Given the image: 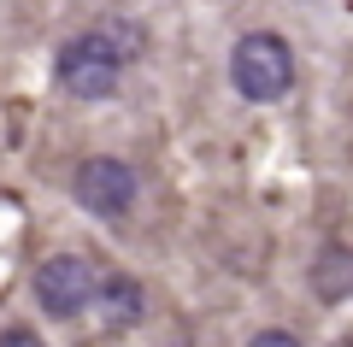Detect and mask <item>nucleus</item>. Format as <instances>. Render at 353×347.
I'll use <instances>...</instances> for the list:
<instances>
[{
    "mask_svg": "<svg viewBox=\"0 0 353 347\" xmlns=\"http://www.w3.org/2000/svg\"><path fill=\"white\" fill-rule=\"evenodd\" d=\"M36 306L48 312V318H83L88 300H94V265L83 259V253H53V259L36 265Z\"/></svg>",
    "mask_w": 353,
    "mask_h": 347,
    "instance_id": "20e7f679",
    "label": "nucleus"
},
{
    "mask_svg": "<svg viewBox=\"0 0 353 347\" xmlns=\"http://www.w3.org/2000/svg\"><path fill=\"white\" fill-rule=\"evenodd\" d=\"M71 195L77 206L88 212V218H106V224H124L130 212H136V171H130L124 159H112V153H88V159H77L71 171Z\"/></svg>",
    "mask_w": 353,
    "mask_h": 347,
    "instance_id": "7ed1b4c3",
    "label": "nucleus"
},
{
    "mask_svg": "<svg viewBox=\"0 0 353 347\" xmlns=\"http://www.w3.org/2000/svg\"><path fill=\"white\" fill-rule=\"evenodd\" d=\"M53 77H59V88H65L71 100H112L118 83H124V59L106 48L101 30H83V36H71V41L59 48Z\"/></svg>",
    "mask_w": 353,
    "mask_h": 347,
    "instance_id": "f03ea898",
    "label": "nucleus"
},
{
    "mask_svg": "<svg viewBox=\"0 0 353 347\" xmlns=\"http://www.w3.org/2000/svg\"><path fill=\"white\" fill-rule=\"evenodd\" d=\"M88 312L101 318V330H136L141 312H148V295H141V283L124 277V271H94V300H88Z\"/></svg>",
    "mask_w": 353,
    "mask_h": 347,
    "instance_id": "39448f33",
    "label": "nucleus"
},
{
    "mask_svg": "<svg viewBox=\"0 0 353 347\" xmlns=\"http://www.w3.org/2000/svg\"><path fill=\"white\" fill-rule=\"evenodd\" d=\"M312 295L318 300H353V248L347 241H324L312 259Z\"/></svg>",
    "mask_w": 353,
    "mask_h": 347,
    "instance_id": "423d86ee",
    "label": "nucleus"
},
{
    "mask_svg": "<svg viewBox=\"0 0 353 347\" xmlns=\"http://www.w3.org/2000/svg\"><path fill=\"white\" fill-rule=\"evenodd\" d=\"M230 83H236V95L253 100V106L283 100L294 88V53H289V41H283L277 30H253V36H241L236 48H230Z\"/></svg>",
    "mask_w": 353,
    "mask_h": 347,
    "instance_id": "f257e3e1",
    "label": "nucleus"
},
{
    "mask_svg": "<svg viewBox=\"0 0 353 347\" xmlns=\"http://www.w3.org/2000/svg\"><path fill=\"white\" fill-rule=\"evenodd\" d=\"M101 36H106V48H112L124 65L148 53V36H141V24H130V18H112V24H101Z\"/></svg>",
    "mask_w": 353,
    "mask_h": 347,
    "instance_id": "0eeeda50",
    "label": "nucleus"
},
{
    "mask_svg": "<svg viewBox=\"0 0 353 347\" xmlns=\"http://www.w3.org/2000/svg\"><path fill=\"white\" fill-rule=\"evenodd\" d=\"M0 347H48V341H41L30 324H12V330H0Z\"/></svg>",
    "mask_w": 353,
    "mask_h": 347,
    "instance_id": "6e6552de",
    "label": "nucleus"
},
{
    "mask_svg": "<svg viewBox=\"0 0 353 347\" xmlns=\"http://www.w3.org/2000/svg\"><path fill=\"white\" fill-rule=\"evenodd\" d=\"M248 347H301V335H289V330H259Z\"/></svg>",
    "mask_w": 353,
    "mask_h": 347,
    "instance_id": "1a4fd4ad",
    "label": "nucleus"
}]
</instances>
